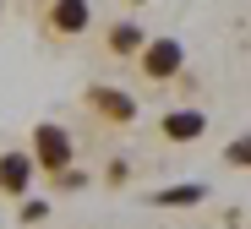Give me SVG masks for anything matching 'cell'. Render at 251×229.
<instances>
[{"label":"cell","instance_id":"obj_11","mask_svg":"<svg viewBox=\"0 0 251 229\" xmlns=\"http://www.w3.org/2000/svg\"><path fill=\"white\" fill-rule=\"evenodd\" d=\"M224 164H229V169H246V164H251V136H235V142L224 148Z\"/></svg>","mask_w":251,"mask_h":229},{"label":"cell","instance_id":"obj_5","mask_svg":"<svg viewBox=\"0 0 251 229\" xmlns=\"http://www.w3.org/2000/svg\"><path fill=\"white\" fill-rule=\"evenodd\" d=\"M158 136H164V142H175V148H191V142L207 136V115H202L197 104H175V109L158 115Z\"/></svg>","mask_w":251,"mask_h":229},{"label":"cell","instance_id":"obj_10","mask_svg":"<svg viewBox=\"0 0 251 229\" xmlns=\"http://www.w3.org/2000/svg\"><path fill=\"white\" fill-rule=\"evenodd\" d=\"M17 202H22V207H17V224H22V229H38V224H44V218L55 213V202L33 197V191H27V197H17Z\"/></svg>","mask_w":251,"mask_h":229},{"label":"cell","instance_id":"obj_1","mask_svg":"<svg viewBox=\"0 0 251 229\" xmlns=\"http://www.w3.org/2000/svg\"><path fill=\"white\" fill-rule=\"evenodd\" d=\"M82 109H88L99 126H109V131H126V126L142 120L137 93H131V87H120V82H88V87H82Z\"/></svg>","mask_w":251,"mask_h":229},{"label":"cell","instance_id":"obj_3","mask_svg":"<svg viewBox=\"0 0 251 229\" xmlns=\"http://www.w3.org/2000/svg\"><path fill=\"white\" fill-rule=\"evenodd\" d=\"M93 27V0H38V33L55 38V44H71Z\"/></svg>","mask_w":251,"mask_h":229},{"label":"cell","instance_id":"obj_4","mask_svg":"<svg viewBox=\"0 0 251 229\" xmlns=\"http://www.w3.org/2000/svg\"><path fill=\"white\" fill-rule=\"evenodd\" d=\"M137 71H142L153 87H170V82L186 71V44L170 38V33H148V44L137 50Z\"/></svg>","mask_w":251,"mask_h":229},{"label":"cell","instance_id":"obj_8","mask_svg":"<svg viewBox=\"0 0 251 229\" xmlns=\"http://www.w3.org/2000/svg\"><path fill=\"white\" fill-rule=\"evenodd\" d=\"M202 197H207L202 180H186V186H164V191H153V197H148V207H197Z\"/></svg>","mask_w":251,"mask_h":229},{"label":"cell","instance_id":"obj_9","mask_svg":"<svg viewBox=\"0 0 251 229\" xmlns=\"http://www.w3.org/2000/svg\"><path fill=\"white\" fill-rule=\"evenodd\" d=\"M50 186H55V197H71V191H88V186H93V175H88V169H76V164H66V169L50 175Z\"/></svg>","mask_w":251,"mask_h":229},{"label":"cell","instance_id":"obj_6","mask_svg":"<svg viewBox=\"0 0 251 229\" xmlns=\"http://www.w3.org/2000/svg\"><path fill=\"white\" fill-rule=\"evenodd\" d=\"M33 180H38V169H33L27 148H6V153H0V197H11V202L27 197Z\"/></svg>","mask_w":251,"mask_h":229},{"label":"cell","instance_id":"obj_13","mask_svg":"<svg viewBox=\"0 0 251 229\" xmlns=\"http://www.w3.org/2000/svg\"><path fill=\"white\" fill-rule=\"evenodd\" d=\"M126 6H148V0H126Z\"/></svg>","mask_w":251,"mask_h":229},{"label":"cell","instance_id":"obj_12","mask_svg":"<svg viewBox=\"0 0 251 229\" xmlns=\"http://www.w3.org/2000/svg\"><path fill=\"white\" fill-rule=\"evenodd\" d=\"M131 180V164H109V175H104V186H126Z\"/></svg>","mask_w":251,"mask_h":229},{"label":"cell","instance_id":"obj_14","mask_svg":"<svg viewBox=\"0 0 251 229\" xmlns=\"http://www.w3.org/2000/svg\"><path fill=\"white\" fill-rule=\"evenodd\" d=\"M0 11H6V0H0Z\"/></svg>","mask_w":251,"mask_h":229},{"label":"cell","instance_id":"obj_7","mask_svg":"<svg viewBox=\"0 0 251 229\" xmlns=\"http://www.w3.org/2000/svg\"><path fill=\"white\" fill-rule=\"evenodd\" d=\"M142 44H148V27H142L137 17H120V22L104 27V55H109V60H137Z\"/></svg>","mask_w":251,"mask_h":229},{"label":"cell","instance_id":"obj_2","mask_svg":"<svg viewBox=\"0 0 251 229\" xmlns=\"http://www.w3.org/2000/svg\"><path fill=\"white\" fill-rule=\"evenodd\" d=\"M27 158H33L38 175H55V169L76 164V136H71L60 120H38L33 136H27Z\"/></svg>","mask_w":251,"mask_h":229}]
</instances>
